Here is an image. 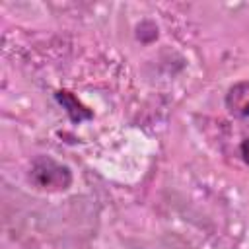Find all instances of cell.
Listing matches in <instances>:
<instances>
[{
  "label": "cell",
  "instance_id": "1",
  "mask_svg": "<svg viewBox=\"0 0 249 249\" xmlns=\"http://www.w3.org/2000/svg\"><path fill=\"white\" fill-rule=\"evenodd\" d=\"M29 181L33 187L47 193L66 191L72 185V171L49 156H39L29 167Z\"/></svg>",
  "mask_w": 249,
  "mask_h": 249
},
{
  "label": "cell",
  "instance_id": "2",
  "mask_svg": "<svg viewBox=\"0 0 249 249\" xmlns=\"http://www.w3.org/2000/svg\"><path fill=\"white\" fill-rule=\"evenodd\" d=\"M226 107L233 119L249 126V82H237L228 89Z\"/></svg>",
  "mask_w": 249,
  "mask_h": 249
},
{
  "label": "cell",
  "instance_id": "3",
  "mask_svg": "<svg viewBox=\"0 0 249 249\" xmlns=\"http://www.w3.org/2000/svg\"><path fill=\"white\" fill-rule=\"evenodd\" d=\"M54 95H56V101L68 111V115H70V119L74 123H82V121H88V119L93 117V113L86 105H82L74 93H70L66 89H58Z\"/></svg>",
  "mask_w": 249,
  "mask_h": 249
},
{
  "label": "cell",
  "instance_id": "4",
  "mask_svg": "<svg viewBox=\"0 0 249 249\" xmlns=\"http://www.w3.org/2000/svg\"><path fill=\"white\" fill-rule=\"evenodd\" d=\"M239 150H241V156H243V160L249 163V138H245V140L241 142V148H239Z\"/></svg>",
  "mask_w": 249,
  "mask_h": 249
}]
</instances>
